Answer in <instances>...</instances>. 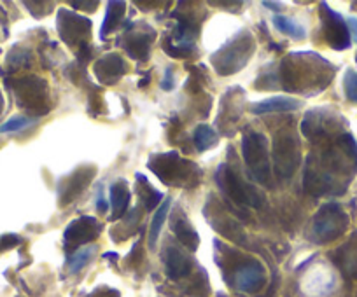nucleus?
I'll return each instance as SVG.
<instances>
[{"label": "nucleus", "instance_id": "39448f33", "mask_svg": "<svg viewBox=\"0 0 357 297\" xmlns=\"http://www.w3.org/2000/svg\"><path fill=\"white\" fill-rule=\"evenodd\" d=\"M349 226V217L338 203H326L317 210L310 226V242L317 245L335 242L342 236Z\"/></svg>", "mask_w": 357, "mask_h": 297}, {"label": "nucleus", "instance_id": "b1692460", "mask_svg": "<svg viewBox=\"0 0 357 297\" xmlns=\"http://www.w3.org/2000/svg\"><path fill=\"white\" fill-rule=\"evenodd\" d=\"M170 203H172V200H170V198H166L165 203H162V207H160L158 210H156L155 217L151 219V227H149V245L151 247H155L156 242H158V238H160V233H162L163 224H165L166 217H168Z\"/></svg>", "mask_w": 357, "mask_h": 297}, {"label": "nucleus", "instance_id": "6e6552de", "mask_svg": "<svg viewBox=\"0 0 357 297\" xmlns=\"http://www.w3.org/2000/svg\"><path fill=\"white\" fill-rule=\"evenodd\" d=\"M16 102L34 115H44L51 111L48 82L41 77H23L11 82Z\"/></svg>", "mask_w": 357, "mask_h": 297}, {"label": "nucleus", "instance_id": "7ed1b4c3", "mask_svg": "<svg viewBox=\"0 0 357 297\" xmlns=\"http://www.w3.org/2000/svg\"><path fill=\"white\" fill-rule=\"evenodd\" d=\"M147 166L162 182L175 187H191L193 178H200V175H202V171L195 163L182 160L181 154L175 153V151L151 156Z\"/></svg>", "mask_w": 357, "mask_h": 297}, {"label": "nucleus", "instance_id": "393cba45", "mask_svg": "<svg viewBox=\"0 0 357 297\" xmlns=\"http://www.w3.org/2000/svg\"><path fill=\"white\" fill-rule=\"evenodd\" d=\"M273 26L275 28L280 32V34L284 35H289V37L296 39V41H300V39L305 37V28L300 25V23H296L294 19L287 18V16H275L273 18Z\"/></svg>", "mask_w": 357, "mask_h": 297}, {"label": "nucleus", "instance_id": "2eb2a0df", "mask_svg": "<svg viewBox=\"0 0 357 297\" xmlns=\"http://www.w3.org/2000/svg\"><path fill=\"white\" fill-rule=\"evenodd\" d=\"M235 285L242 292H258L264 285V267L258 260H247L235 273Z\"/></svg>", "mask_w": 357, "mask_h": 297}, {"label": "nucleus", "instance_id": "aec40b11", "mask_svg": "<svg viewBox=\"0 0 357 297\" xmlns=\"http://www.w3.org/2000/svg\"><path fill=\"white\" fill-rule=\"evenodd\" d=\"M303 105V102L293 97H271L268 100L260 102L251 108L252 114H273V112L296 111Z\"/></svg>", "mask_w": 357, "mask_h": 297}, {"label": "nucleus", "instance_id": "f704fd0d", "mask_svg": "<svg viewBox=\"0 0 357 297\" xmlns=\"http://www.w3.org/2000/svg\"><path fill=\"white\" fill-rule=\"evenodd\" d=\"M72 6H74V8H90V11H95L98 2H72Z\"/></svg>", "mask_w": 357, "mask_h": 297}, {"label": "nucleus", "instance_id": "4468645a", "mask_svg": "<svg viewBox=\"0 0 357 297\" xmlns=\"http://www.w3.org/2000/svg\"><path fill=\"white\" fill-rule=\"evenodd\" d=\"M93 72L95 77L102 84H116L128 72V67H126V61L117 52H109V55L102 56L93 65Z\"/></svg>", "mask_w": 357, "mask_h": 297}, {"label": "nucleus", "instance_id": "f257e3e1", "mask_svg": "<svg viewBox=\"0 0 357 297\" xmlns=\"http://www.w3.org/2000/svg\"><path fill=\"white\" fill-rule=\"evenodd\" d=\"M357 171V142L350 133L340 135L338 145L322 154H310L305 166L303 187L312 196L342 194L347 184L342 177Z\"/></svg>", "mask_w": 357, "mask_h": 297}, {"label": "nucleus", "instance_id": "20e7f679", "mask_svg": "<svg viewBox=\"0 0 357 297\" xmlns=\"http://www.w3.org/2000/svg\"><path fill=\"white\" fill-rule=\"evenodd\" d=\"M242 157L247 164L249 171L258 182L263 186H273L270 166V153H268V142L264 135L254 130H247L242 137Z\"/></svg>", "mask_w": 357, "mask_h": 297}, {"label": "nucleus", "instance_id": "f8f14e48", "mask_svg": "<svg viewBox=\"0 0 357 297\" xmlns=\"http://www.w3.org/2000/svg\"><path fill=\"white\" fill-rule=\"evenodd\" d=\"M98 231H100V226H98L95 217H79V219H75L74 222L68 224L67 229H65V245H67V249L75 250L86 247L88 243L93 242L95 238L98 236Z\"/></svg>", "mask_w": 357, "mask_h": 297}, {"label": "nucleus", "instance_id": "a878e982", "mask_svg": "<svg viewBox=\"0 0 357 297\" xmlns=\"http://www.w3.org/2000/svg\"><path fill=\"white\" fill-rule=\"evenodd\" d=\"M193 140H195L198 151H209V148H212L218 144V133L207 124H200V126H196Z\"/></svg>", "mask_w": 357, "mask_h": 297}, {"label": "nucleus", "instance_id": "e433bc0d", "mask_svg": "<svg viewBox=\"0 0 357 297\" xmlns=\"http://www.w3.org/2000/svg\"><path fill=\"white\" fill-rule=\"evenodd\" d=\"M4 95H2V89H0V114H2V111H4Z\"/></svg>", "mask_w": 357, "mask_h": 297}, {"label": "nucleus", "instance_id": "dca6fc26", "mask_svg": "<svg viewBox=\"0 0 357 297\" xmlns=\"http://www.w3.org/2000/svg\"><path fill=\"white\" fill-rule=\"evenodd\" d=\"M155 41V32H144V30H135L128 32L123 39V49L128 52L130 58L139 59V61H147L149 59L151 42Z\"/></svg>", "mask_w": 357, "mask_h": 297}, {"label": "nucleus", "instance_id": "5701e85b", "mask_svg": "<svg viewBox=\"0 0 357 297\" xmlns=\"http://www.w3.org/2000/svg\"><path fill=\"white\" fill-rule=\"evenodd\" d=\"M95 253H97V247L93 245H86L74 250V252L70 253V257H68V271H70L72 275L79 273L81 269L93 259Z\"/></svg>", "mask_w": 357, "mask_h": 297}, {"label": "nucleus", "instance_id": "473e14b6", "mask_svg": "<svg viewBox=\"0 0 357 297\" xmlns=\"http://www.w3.org/2000/svg\"><path fill=\"white\" fill-rule=\"evenodd\" d=\"M97 208L100 213H106L107 210V201L104 200V191L98 189V200H97Z\"/></svg>", "mask_w": 357, "mask_h": 297}, {"label": "nucleus", "instance_id": "72a5a7b5", "mask_svg": "<svg viewBox=\"0 0 357 297\" xmlns=\"http://www.w3.org/2000/svg\"><path fill=\"white\" fill-rule=\"evenodd\" d=\"M347 26H349V32H350V35H352V39L357 42V19L349 18L347 19Z\"/></svg>", "mask_w": 357, "mask_h": 297}, {"label": "nucleus", "instance_id": "ddd939ff", "mask_svg": "<svg viewBox=\"0 0 357 297\" xmlns=\"http://www.w3.org/2000/svg\"><path fill=\"white\" fill-rule=\"evenodd\" d=\"M97 173V168L93 166H83L77 168L72 175L65 177L61 180L60 187H58V194H60V204L65 207L67 203L74 201L75 198L81 196L88 186H90L91 178Z\"/></svg>", "mask_w": 357, "mask_h": 297}, {"label": "nucleus", "instance_id": "412c9836", "mask_svg": "<svg viewBox=\"0 0 357 297\" xmlns=\"http://www.w3.org/2000/svg\"><path fill=\"white\" fill-rule=\"evenodd\" d=\"M109 196H110V208H113V212H110V220H119L123 219L124 212H126V208L130 204V194L128 186L124 180H117L110 186L109 189Z\"/></svg>", "mask_w": 357, "mask_h": 297}, {"label": "nucleus", "instance_id": "f3484780", "mask_svg": "<svg viewBox=\"0 0 357 297\" xmlns=\"http://www.w3.org/2000/svg\"><path fill=\"white\" fill-rule=\"evenodd\" d=\"M336 266L350 278H357V233L350 236L349 242L333 252Z\"/></svg>", "mask_w": 357, "mask_h": 297}, {"label": "nucleus", "instance_id": "f03ea898", "mask_svg": "<svg viewBox=\"0 0 357 297\" xmlns=\"http://www.w3.org/2000/svg\"><path fill=\"white\" fill-rule=\"evenodd\" d=\"M333 74L335 68L316 52H293L278 68L280 86L286 91L296 93L322 91L329 84Z\"/></svg>", "mask_w": 357, "mask_h": 297}, {"label": "nucleus", "instance_id": "c756f323", "mask_svg": "<svg viewBox=\"0 0 357 297\" xmlns=\"http://www.w3.org/2000/svg\"><path fill=\"white\" fill-rule=\"evenodd\" d=\"M162 200H163L162 193H158V191H155L153 187L147 186V196L144 198V203H146L147 210H153V208H156V204H158Z\"/></svg>", "mask_w": 357, "mask_h": 297}, {"label": "nucleus", "instance_id": "c9c22d12", "mask_svg": "<svg viewBox=\"0 0 357 297\" xmlns=\"http://www.w3.org/2000/svg\"><path fill=\"white\" fill-rule=\"evenodd\" d=\"M93 297H119V294L116 290H102V292H97Z\"/></svg>", "mask_w": 357, "mask_h": 297}, {"label": "nucleus", "instance_id": "0eeeda50", "mask_svg": "<svg viewBox=\"0 0 357 297\" xmlns=\"http://www.w3.org/2000/svg\"><path fill=\"white\" fill-rule=\"evenodd\" d=\"M271 157H273L275 173L278 177L284 178V180L293 177L294 171L298 170L301 163L300 142H298V137L293 131V128L284 126L275 133Z\"/></svg>", "mask_w": 357, "mask_h": 297}, {"label": "nucleus", "instance_id": "9d476101", "mask_svg": "<svg viewBox=\"0 0 357 297\" xmlns=\"http://www.w3.org/2000/svg\"><path fill=\"white\" fill-rule=\"evenodd\" d=\"M57 28L61 41L67 42V46H70V48L79 46L81 48L83 44H86L88 37H90L91 21L84 16L75 15L67 9H60L57 18Z\"/></svg>", "mask_w": 357, "mask_h": 297}, {"label": "nucleus", "instance_id": "a211bd4d", "mask_svg": "<svg viewBox=\"0 0 357 297\" xmlns=\"http://www.w3.org/2000/svg\"><path fill=\"white\" fill-rule=\"evenodd\" d=\"M165 267H166V275L172 280L184 278L191 273L193 262L184 252H181L175 247H168L165 253Z\"/></svg>", "mask_w": 357, "mask_h": 297}, {"label": "nucleus", "instance_id": "2f4dec72", "mask_svg": "<svg viewBox=\"0 0 357 297\" xmlns=\"http://www.w3.org/2000/svg\"><path fill=\"white\" fill-rule=\"evenodd\" d=\"M162 88L165 89V91H170V89L175 88V79H173L172 67H168L165 70V77H163V81H162Z\"/></svg>", "mask_w": 357, "mask_h": 297}, {"label": "nucleus", "instance_id": "4be33fe9", "mask_svg": "<svg viewBox=\"0 0 357 297\" xmlns=\"http://www.w3.org/2000/svg\"><path fill=\"white\" fill-rule=\"evenodd\" d=\"M124 11H126V4H124V2H109V4H107L106 19H104V25H102L100 30L102 39H106L107 34H113L114 30L121 25Z\"/></svg>", "mask_w": 357, "mask_h": 297}, {"label": "nucleus", "instance_id": "6ab92c4d", "mask_svg": "<svg viewBox=\"0 0 357 297\" xmlns=\"http://www.w3.org/2000/svg\"><path fill=\"white\" fill-rule=\"evenodd\" d=\"M172 229L175 233L177 240L189 250H196L200 245V236L195 227L189 224L186 215L182 212H177V215L172 220Z\"/></svg>", "mask_w": 357, "mask_h": 297}, {"label": "nucleus", "instance_id": "4c0bfd02", "mask_svg": "<svg viewBox=\"0 0 357 297\" xmlns=\"http://www.w3.org/2000/svg\"><path fill=\"white\" fill-rule=\"evenodd\" d=\"M356 61H357V56H356Z\"/></svg>", "mask_w": 357, "mask_h": 297}, {"label": "nucleus", "instance_id": "423d86ee", "mask_svg": "<svg viewBox=\"0 0 357 297\" xmlns=\"http://www.w3.org/2000/svg\"><path fill=\"white\" fill-rule=\"evenodd\" d=\"M252 52H254V39L247 32H242L237 37L226 42L218 52H214L211 56V61L219 75H229L244 68Z\"/></svg>", "mask_w": 357, "mask_h": 297}, {"label": "nucleus", "instance_id": "7c9ffc66", "mask_svg": "<svg viewBox=\"0 0 357 297\" xmlns=\"http://www.w3.org/2000/svg\"><path fill=\"white\" fill-rule=\"evenodd\" d=\"M19 243V238L16 234H6V236L0 238V250H6V249H11V247L18 245Z\"/></svg>", "mask_w": 357, "mask_h": 297}, {"label": "nucleus", "instance_id": "c85d7f7f", "mask_svg": "<svg viewBox=\"0 0 357 297\" xmlns=\"http://www.w3.org/2000/svg\"><path fill=\"white\" fill-rule=\"evenodd\" d=\"M343 89H345L347 100L357 104V72L349 68L345 72V79H343Z\"/></svg>", "mask_w": 357, "mask_h": 297}, {"label": "nucleus", "instance_id": "bb28decb", "mask_svg": "<svg viewBox=\"0 0 357 297\" xmlns=\"http://www.w3.org/2000/svg\"><path fill=\"white\" fill-rule=\"evenodd\" d=\"M32 61V55L28 49H12L8 56V67L9 70L15 72L21 67H28Z\"/></svg>", "mask_w": 357, "mask_h": 297}, {"label": "nucleus", "instance_id": "cd10ccee", "mask_svg": "<svg viewBox=\"0 0 357 297\" xmlns=\"http://www.w3.org/2000/svg\"><path fill=\"white\" fill-rule=\"evenodd\" d=\"M35 119L27 117V115H15L9 121H6L2 126H0V133H15V131H23L25 128L32 126Z\"/></svg>", "mask_w": 357, "mask_h": 297}, {"label": "nucleus", "instance_id": "9b49d317", "mask_svg": "<svg viewBox=\"0 0 357 297\" xmlns=\"http://www.w3.org/2000/svg\"><path fill=\"white\" fill-rule=\"evenodd\" d=\"M320 18H322V34L327 44L336 51H343V49L350 48L352 39H350L349 26L347 21L335 12L333 9L327 8V4H320Z\"/></svg>", "mask_w": 357, "mask_h": 297}, {"label": "nucleus", "instance_id": "1a4fd4ad", "mask_svg": "<svg viewBox=\"0 0 357 297\" xmlns=\"http://www.w3.org/2000/svg\"><path fill=\"white\" fill-rule=\"evenodd\" d=\"M215 182H218L219 189L224 193V196L229 198L231 203H237L240 207H261V196L258 191L242 180L237 175V171L231 170V166L222 163L215 171Z\"/></svg>", "mask_w": 357, "mask_h": 297}]
</instances>
